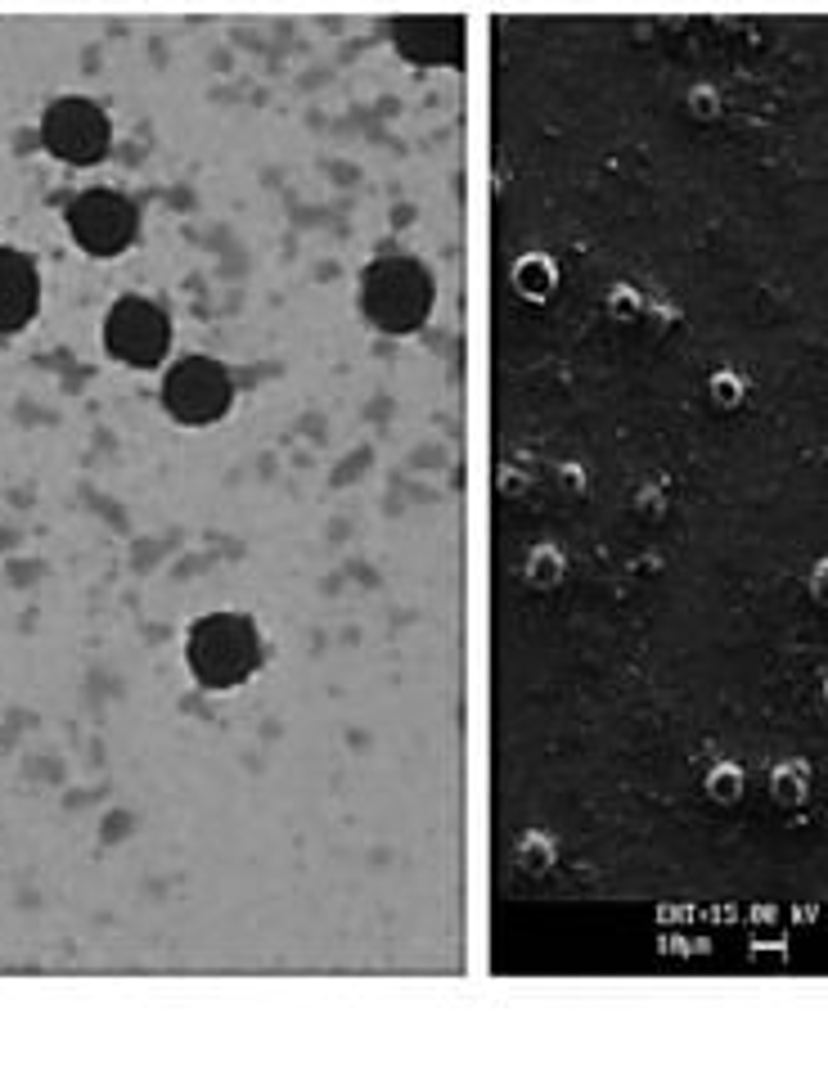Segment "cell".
Returning <instances> with one entry per match:
<instances>
[{
  "label": "cell",
  "mask_w": 828,
  "mask_h": 1085,
  "mask_svg": "<svg viewBox=\"0 0 828 1085\" xmlns=\"http://www.w3.org/2000/svg\"><path fill=\"white\" fill-rule=\"evenodd\" d=\"M189 667L203 685L230 689L257 667V631L234 613H216L189 635Z\"/></svg>",
  "instance_id": "obj_1"
},
{
  "label": "cell",
  "mask_w": 828,
  "mask_h": 1085,
  "mask_svg": "<svg viewBox=\"0 0 828 1085\" xmlns=\"http://www.w3.org/2000/svg\"><path fill=\"white\" fill-rule=\"evenodd\" d=\"M41 136L45 149L63 163H95L108 149V118L99 113V104L81 100V95H63L45 109Z\"/></svg>",
  "instance_id": "obj_2"
},
{
  "label": "cell",
  "mask_w": 828,
  "mask_h": 1085,
  "mask_svg": "<svg viewBox=\"0 0 828 1085\" xmlns=\"http://www.w3.org/2000/svg\"><path fill=\"white\" fill-rule=\"evenodd\" d=\"M104 343L126 365H158L171 343V325L153 302L122 298L104 320Z\"/></svg>",
  "instance_id": "obj_3"
},
{
  "label": "cell",
  "mask_w": 828,
  "mask_h": 1085,
  "mask_svg": "<svg viewBox=\"0 0 828 1085\" xmlns=\"http://www.w3.org/2000/svg\"><path fill=\"white\" fill-rule=\"evenodd\" d=\"M162 401L185 424H207V419L225 415V406H230V379L216 361L189 356V361L171 365L167 383H162Z\"/></svg>",
  "instance_id": "obj_4"
},
{
  "label": "cell",
  "mask_w": 828,
  "mask_h": 1085,
  "mask_svg": "<svg viewBox=\"0 0 828 1085\" xmlns=\"http://www.w3.org/2000/svg\"><path fill=\"white\" fill-rule=\"evenodd\" d=\"M68 230L86 253L113 257L131 244L135 235V208L113 190H90L81 199H72L68 208Z\"/></svg>",
  "instance_id": "obj_5"
},
{
  "label": "cell",
  "mask_w": 828,
  "mask_h": 1085,
  "mask_svg": "<svg viewBox=\"0 0 828 1085\" xmlns=\"http://www.w3.org/2000/svg\"><path fill=\"white\" fill-rule=\"evenodd\" d=\"M365 307L383 329H410L428 311V280L410 262H383L378 271H369Z\"/></svg>",
  "instance_id": "obj_6"
},
{
  "label": "cell",
  "mask_w": 828,
  "mask_h": 1085,
  "mask_svg": "<svg viewBox=\"0 0 828 1085\" xmlns=\"http://www.w3.org/2000/svg\"><path fill=\"white\" fill-rule=\"evenodd\" d=\"M36 271L23 253L0 248V329H23L36 311Z\"/></svg>",
  "instance_id": "obj_7"
}]
</instances>
